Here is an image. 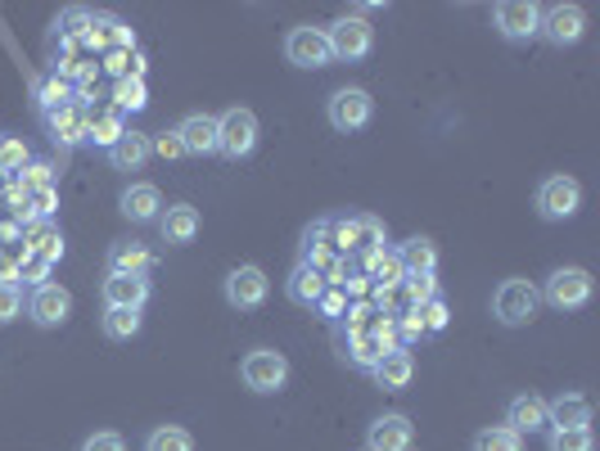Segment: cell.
<instances>
[{
  "label": "cell",
  "mask_w": 600,
  "mask_h": 451,
  "mask_svg": "<svg viewBox=\"0 0 600 451\" xmlns=\"http://www.w3.org/2000/svg\"><path fill=\"white\" fill-rule=\"evenodd\" d=\"M32 95H36V108H42V113H55V108H64V104L78 100V95H72V82L59 78V72H50V78L36 82Z\"/></svg>",
  "instance_id": "obj_28"
},
{
  "label": "cell",
  "mask_w": 600,
  "mask_h": 451,
  "mask_svg": "<svg viewBox=\"0 0 600 451\" xmlns=\"http://www.w3.org/2000/svg\"><path fill=\"white\" fill-rule=\"evenodd\" d=\"M325 118H330L334 131H361V127L374 118V100H370L361 86H344V91L330 95Z\"/></svg>",
  "instance_id": "obj_6"
},
{
  "label": "cell",
  "mask_w": 600,
  "mask_h": 451,
  "mask_svg": "<svg viewBox=\"0 0 600 451\" xmlns=\"http://www.w3.org/2000/svg\"><path fill=\"white\" fill-rule=\"evenodd\" d=\"M176 136H181L185 154H195V159L217 154V118H212V113H191V118H181Z\"/></svg>",
  "instance_id": "obj_14"
},
{
  "label": "cell",
  "mask_w": 600,
  "mask_h": 451,
  "mask_svg": "<svg viewBox=\"0 0 600 451\" xmlns=\"http://www.w3.org/2000/svg\"><path fill=\"white\" fill-rule=\"evenodd\" d=\"M582 208V185L574 176H546L538 185V212L546 221H569Z\"/></svg>",
  "instance_id": "obj_7"
},
{
  "label": "cell",
  "mask_w": 600,
  "mask_h": 451,
  "mask_svg": "<svg viewBox=\"0 0 600 451\" xmlns=\"http://www.w3.org/2000/svg\"><path fill=\"white\" fill-rule=\"evenodd\" d=\"M325 36H330V55H334V59H344V63L366 59L370 46H374V27H370L361 14H344L334 27H325Z\"/></svg>",
  "instance_id": "obj_5"
},
{
  "label": "cell",
  "mask_w": 600,
  "mask_h": 451,
  "mask_svg": "<svg viewBox=\"0 0 600 451\" xmlns=\"http://www.w3.org/2000/svg\"><path fill=\"white\" fill-rule=\"evenodd\" d=\"M257 149V118H253V108H227L217 118V154L221 159H231V163H240V159H249Z\"/></svg>",
  "instance_id": "obj_2"
},
{
  "label": "cell",
  "mask_w": 600,
  "mask_h": 451,
  "mask_svg": "<svg viewBox=\"0 0 600 451\" xmlns=\"http://www.w3.org/2000/svg\"><path fill=\"white\" fill-rule=\"evenodd\" d=\"M42 118H46V131L55 144H82L86 140V108L78 100L55 108V113H42Z\"/></svg>",
  "instance_id": "obj_18"
},
{
  "label": "cell",
  "mask_w": 600,
  "mask_h": 451,
  "mask_svg": "<svg viewBox=\"0 0 600 451\" xmlns=\"http://www.w3.org/2000/svg\"><path fill=\"white\" fill-rule=\"evenodd\" d=\"M114 108H118V113H140V108H149V86H145V78H118V82H114Z\"/></svg>",
  "instance_id": "obj_32"
},
{
  "label": "cell",
  "mask_w": 600,
  "mask_h": 451,
  "mask_svg": "<svg viewBox=\"0 0 600 451\" xmlns=\"http://www.w3.org/2000/svg\"><path fill=\"white\" fill-rule=\"evenodd\" d=\"M493 23L506 42H533L542 27V5H533V0H501V5H493Z\"/></svg>",
  "instance_id": "obj_9"
},
{
  "label": "cell",
  "mask_w": 600,
  "mask_h": 451,
  "mask_svg": "<svg viewBox=\"0 0 600 451\" xmlns=\"http://www.w3.org/2000/svg\"><path fill=\"white\" fill-rule=\"evenodd\" d=\"M145 451H195V438H191V429H181V425H159L154 433L145 438Z\"/></svg>",
  "instance_id": "obj_33"
},
{
  "label": "cell",
  "mask_w": 600,
  "mask_h": 451,
  "mask_svg": "<svg viewBox=\"0 0 600 451\" xmlns=\"http://www.w3.org/2000/svg\"><path fill=\"white\" fill-rule=\"evenodd\" d=\"M325 289H330L325 276L316 267H308V262H298L293 276H289V298H293V303L298 308H316L321 298H325Z\"/></svg>",
  "instance_id": "obj_25"
},
{
  "label": "cell",
  "mask_w": 600,
  "mask_h": 451,
  "mask_svg": "<svg viewBox=\"0 0 600 451\" xmlns=\"http://www.w3.org/2000/svg\"><path fill=\"white\" fill-rule=\"evenodd\" d=\"M538 293H542V303L555 308V312H578V308L591 303V276L582 267H555Z\"/></svg>",
  "instance_id": "obj_3"
},
{
  "label": "cell",
  "mask_w": 600,
  "mask_h": 451,
  "mask_svg": "<svg viewBox=\"0 0 600 451\" xmlns=\"http://www.w3.org/2000/svg\"><path fill=\"white\" fill-rule=\"evenodd\" d=\"M23 163H27V144H23L19 136H0V167L14 172V167H23Z\"/></svg>",
  "instance_id": "obj_38"
},
{
  "label": "cell",
  "mask_w": 600,
  "mask_h": 451,
  "mask_svg": "<svg viewBox=\"0 0 600 451\" xmlns=\"http://www.w3.org/2000/svg\"><path fill=\"white\" fill-rule=\"evenodd\" d=\"M123 212L131 221H159L163 217V195H159V185H149V181H136L123 190Z\"/></svg>",
  "instance_id": "obj_23"
},
{
  "label": "cell",
  "mask_w": 600,
  "mask_h": 451,
  "mask_svg": "<svg viewBox=\"0 0 600 451\" xmlns=\"http://www.w3.org/2000/svg\"><path fill=\"white\" fill-rule=\"evenodd\" d=\"M149 149L163 159V163H172V159H185V149H181V136L176 131H159V136H149Z\"/></svg>",
  "instance_id": "obj_39"
},
{
  "label": "cell",
  "mask_w": 600,
  "mask_h": 451,
  "mask_svg": "<svg viewBox=\"0 0 600 451\" xmlns=\"http://www.w3.org/2000/svg\"><path fill=\"white\" fill-rule=\"evenodd\" d=\"M23 253H32V257H46L50 267H55V262L64 257V235L55 231L50 221H42V226H36V231H32V240L23 244Z\"/></svg>",
  "instance_id": "obj_30"
},
{
  "label": "cell",
  "mask_w": 600,
  "mask_h": 451,
  "mask_svg": "<svg viewBox=\"0 0 600 451\" xmlns=\"http://www.w3.org/2000/svg\"><path fill=\"white\" fill-rule=\"evenodd\" d=\"M582 32H587V14H582V5H546L542 10V27H538V36H546L551 46H578L582 42Z\"/></svg>",
  "instance_id": "obj_10"
},
{
  "label": "cell",
  "mask_w": 600,
  "mask_h": 451,
  "mask_svg": "<svg viewBox=\"0 0 600 451\" xmlns=\"http://www.w3.org/2000/svg\"><path fill=\"white\" fill-rule=\"evenodd\" d=\"M149 154H154V149H149V136L145 131H127L114 149H108V163H114L118 172H140L149 163Z\"/></svg>",
  "instance_id": "obj_26"
},
{
  "label": "cell",
  "mask_w": 600,
  "mask_h": 451,
  "mask_svg": "<svg viewBox=\"0 0 600 451\" xmlns=\"http://www.w3.org/2000/svg\"><path fill=\"white\" fill-rule=\"evenodd\" d=\"M366 447L370 451H411L416 447V425H411L406 416H380L370 425V433H366Z\"/></svg>",
  "instance_id": "obj_13"
},
{
  "label": "cell",
  "mask_w": 600,
  "mask_h": 451,
  "mask_svg": "<svg viewBox=\"0 0 600 451\" xmlns=\"http://www.w3.org/2000/svg\"><path fill=\"white\" fill-rule=\"evenodd\" d=\"M402 289L411 298V308H425V303H434V298H438V280L434 276H406Z\"/></svg>",
  "instance_id": "obj_36"
},
{
  "label": "cell",
  "mask_w": 600,
  "mask_h": 451,
  "mask_svg": "<svg viewBox=\"0 0 600 451\" xmlns=\"http://www.w3.org/2000/svg\"><path fill=\"white\" fill-rule=\"evenodd\" d=\"M474 451H523V438L510 433L506 425H497V429L474 433Z\"/></svg>",
  "instance_id": "obj_35"
},
{
  "label": "cell",
  "mask_w": 600,
  "mask_h": 451,
  "mask_svg": "<svg viewBox=\"0 0 600 451\" xmlns=\"http://www.w3.org/2000/svg\"><path fill=\"white\" fill-rule=\"evenodd\" d=\"M159 231H163V244H191V240L199 235V208H195V204H172V208H163Z\"/></svg>",
  "instance_id": "obj_21"
},
{
  "label": "cell",
  "mask_w": 600,
  "mask_h": 451,
  "mask_svg": "<svg viewBox=\"0 0 600 451\" xmlns=\"http://www.w3.org/2000/svg\"><path fill=\"white\" fill-rule=\"evenodd\" d=\"M420 329H425V325H420V316H416V312H406V321H402V334H406V338H416Z\"/></svg>",
  "instance_id": "obj_44"
},
{
  "label": "cell",
  "mask_w": 600,
  "mask_h": 451,
  "mask_svg": "<svg viewBox=\"0 0 600 451\" xmlns=\"http://www.w3.org/2000/svg\"><path fill=\"white\" fill-rule=\"evenodd\" d=\"M240 380H244V389H253V393H280L285 389V380H289V357L285 352H276V348H253L244 361H240Z\"/></svg>",
  "instance_id": "obj_4"
},
{
  "label": "cell",
  "mask_w": 600,
  "mask_h": 451,
  "mask_svg": "<svg viewBox=\"0 0 600 451\" xmlns=\"http://www.w3.org/2000/svg\"><path fill=\"white\" fill-rule=\"evenodd\" d=\"M538 308H542V293H538V285L533 280H519V276H510V280H501L497 285V293H493V316L501 321V325H529L533 316H538Z\"/></svg>",
  "instance_id": "obj_1"
},
{
  "label": "cell",
  "mask_w": 600,
  "mask_h": 451,
  "mask_svg": "<svg viewBox=\"0 0 600 451\" xmlns=\"http://www.w3.org/2000/svg\"><path fill=\"white\" fill-rule=\"evenodd\" d=\"M546 447L551 451H596V433H591V425H582V429H546Z\"/></svg>",
  "instance_id": "obj_34"
},
{
  "label": "cell",
  "mask_w": 600,
  "mask_h": 451,
  "mask_svg": "<svg viewBox=\"0 0 600 451\" xmlns=\"http://www.w3.org/2000/svg\"><path fill=\"white\" fill-rule=\"evenodd\" d=\"M285 59H289L293 68H325V63L334 59L325 27H312V23L289 27V36H285Z\"/></svg>",
  "instance_id": "obj_8"
},
{
  "label": "cell",
  "mask_w": 600,
  "mask_h": 451,
  "mask_svg": "<svg viewBox=\"0 0 600 451\" xmlns=\"http://www.w3.org/2000/svg\"><path fill=\"white\" fill-rule=\"evenodd\" d=\"M370 374H374V384H380V389L402 393L411 380H416V357H411L406 348H393V352L380 357V366H374Z\"/></svg>",
  "instance_id": "obj_19"
},
{
  "label": "cell",
  "mask_w": 600,
  "mask_h": 451,
  "mask_svg": "<svg viewBox=\"0 0 600 451\" xmlns=\"http://www.w3.org/2000/svg\"><path fill=\"white\" fill-rule=\"evenodd\" d=\"M325 316H344L348 312V298H344V289H325V298L316 303Z\"/></svg>",
  "instance_id": "obj_43"
},
{
  "label": "cell",
  "mask_w": 600,
  "mask_h": 451,
  "mask_svg": "<svg viewBox=\"0 0 600 451\" xmlns=\"http://www.w3.org/2000/svg\"><path fill=\"white\" fill-rule=\"evenodd\" d=\"M546 420L551 429H582L591 425V402L582 393H559L555 402H546Z\"/></svg>",
  "instance_id": "obj_22"
},
{
  "label": "cell",
  "mask_w": 600,
  "mask_h": 451,
  "mask_svg": "<svg viewBox=\"0 0 600 451\" xmlns=\"http://www.w3.org/2000/svg\"><path fill=\"white\" fill-rule=\"evenodd\" d=\"M27 316L36 321V325H46V329H55V325H64L68 316H72V293L64 289V285H36L32 293H27Z\"/></svg>",
  "instance_id": "obj_12"
},
{
  "label": "cell",
  "mask_w": 600,
  "mask_h": 451,
  "mask_svg": "<svg viewBox=\"0 0 600 451\" xmlns=\"http://www.w3.org/2000/svg\"><path fill=\"white\" fill-rule=\"evenodd\" d=\"M123 136H127V118H123L114 104H108V108H86V140H95L104 154H108V149H114Z\"/></svg>",
  "instance_id": "obj_20"
},
{
  "label": "cell",
  "mask_w": 600,
  "mask_h": 451,
  "mask_svg": "<svg viewBox=\"0 0 600 451\" xmlns=\"http://www.w3.org/2000/svg\"><path fill=\"white\" fill-rule=\"evenodd\" d=\"M0 172H5V167H0Z\"/></svg>",
  "instance_id": "obj_45"
},
{
  "label": "cell",
  "mask_w": 600,
  "mask_h": 451,
  "mask_svg": "<svg viewBox=\"0 0 600 451\" xmlns=\"http://www.w3.org/2000/svg\"><path fill=\"white\" fill-rule=\"evenodd\" d=\"M506 429L510 433H546L551 429V420H546V402L542 397H533V393H523V397H515L510 406H506Z\"/></svg>",
  "instance_id": "obj_17"
},
{
  "label": "cell",
  "mask_w": 600,
  "mask_h": 451,
  "mask_svg": "<svg viewBox=\"0 0 600 451\" xmlns=\"http://www.w3.org/2000/svg\"><path fill=\"white\" fill-rule=\"evenodd\" d=\"M19 276H23V280H32V289H36V285H46V276H50V262H46V257H32V253H23V257H19Z\"/></svg>",
  "instance_id": "obj_41"
},
{
  "label": "cell",
  "mask_w": 600,
  "mask_h": 451,
  "mask_svg": "<svg viewBox=\"0 0 600 451\" xmlns=\"http://www.w3.org/2000/svg\"><path fill=\"white\" fill-rule=\"evenodd\" d=\"M267 293H272V280H267V271H262V267H235L227 276V303L235 312L262 308V303H267Z\"/></svg>",
  "instance_id": "obj_11"
},
{
  "label": "cell",
  "mask_w": 600,
  "mask_h": 451,
  "mask_svg": "<svg viewBox=\"0 0 600 451\" xmlns=\"http://www.w3.org/2000/svg\"><path fill=\"white\" fill-rule=\"evenodd\" d=\"M19 204H23L19 217H27V221L42 226V221L55 217V208H59V190H55V185H42V190H23Z\"/></svg>",
  "instance_id": "obj_29"
},
{
  "label": "cell",
  "mask_w": 600,
  "mask_h": 451,
  "mask_svg": "<svg viewBox=\"0 0 600 451\" xmlns=\"http://www.w3.org/2000/svg\"><path fill=\"white\" fill-rule=\"evenodd\" d=\"M393 348H402L397 338H393V321L384 329H374V334H348V357L361 370H374V366H380V357L393 352Z\"/></svg>",
  "instance_id": "obj_15"
},
{
  "label": "cell",
  "mask_w": 600,
  "mask_h": 451,
  "mask_svg": "<svg viewBox=\"0 0 600 451\" xmlns=\"http://www.w3.org/2000/svg\"><path fill=\"white\" fill-rule=\"evenodd\" d=\"M23 316V289L19 285H0V325H10Z\"/></svg>",
  "instance_id": "obj_37"
},
{
  "label": "cell",
  "mask_w": 600,
  "mask_h": 451,
  "mask_svg": "<svg viewBox=\"0 0 600 451\" xmlns=\"http://www.w3.org/2000/svg\"><path fill=\"white\" fill-rule=\"evenodd\" d=\"M393 257H397L402 276H434V271H438V248H434V240H425V235L406 240Z\"/></svg>",
  "instance_id": "obj_24"
},
{
  "label": "cell",
  "mask_w": 600,
  "mask_h": 451,
  "mask_svg": "<svg viewBox=\"0 0 600 451\" xmlns=\"http://www.w3.org/2000/svg\"><path fill=\"white\" fill-rule=\"evenodd\" d=\"M145 303H149V280H145V276H118V271H108V280H104V308L140 312Z\"/></svg>",
  "instance_id": "obj_16"
},
{
  "label": "cell",
  "mask_w": 600,
  "mask_h": 451,
  "mask_svg": "<svg viewBox=\"0 0 600 451\" xmlns=\"http://www.w3.org/2000/svg\"><path fill=\"white\" fill-rule=\"evenodd\" d=\"M100 325H104V334L114 338V344H127V338H136V334H140V312H127V308H104Z\"/></svg>",
  "instance_id": "obj_31"
},
{
  "label": "cell",
  "mask_w": 600,
  "mask_h": 451,
  "mask_svg": "<svg viewBox=\"0 0 600 451\" xmlns=\"http://www.w3.org/2000/svg\"><path fill=\"white\" fill-rule=\"evenodd\" d=\"M416 316H420V325L425 329H447V321H452V312H447V303H442V298H434V303H425V308H416Z\"/></svg>",
  "instance_id": "obj_40"
},
{
  "label": "cell",
  "mask_w": 600,
  "mask_h": 451,
  "mask_svg": "<svg viewBox=\"0 0 600 451\" xmlns=\"http://www.w3.org/2000/svg\"><path fill=\"white\" fill-rule=\"evenodd\" d=\"M82 451H127V442H123L118 433H91V438L82 442Z\"/></svg>",
  "instance_id": "obj_42"
},
{
  "label": "cell",
  "mask_w": 600,
  "mask_h": 451,
  "mask_svg": "<svg viewBox=\"0 0 600 451\" xmlns=\"http://www.w3.org/2000/svg\"><path fill=\"white\" fill-rule=\"evenodd\" d=\"M108 271L118 276H145L149 271V248L140 240H118L108 248Z\"/></svg>",
  "instance_id": "obj_27"
}]
</instances>
